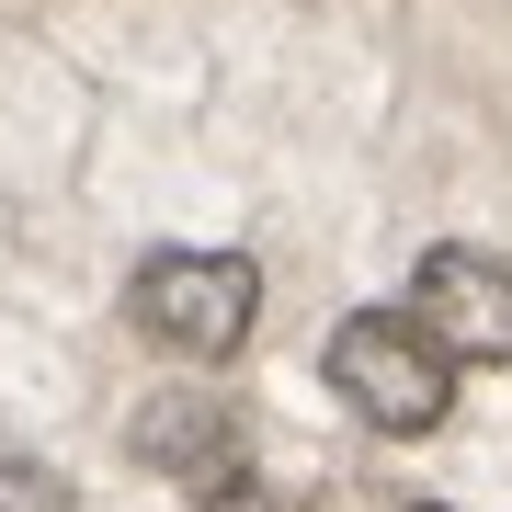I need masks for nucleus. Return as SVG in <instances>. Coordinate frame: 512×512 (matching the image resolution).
<instances>
[{
  "mask_svg": "<svg viewBox=\"0 0 512 512\" xmlns=\"http://www.w3.org/2000/svg\"><path fill=\"white\" fill-rule=\"evenodd\" d=\"M330 387H342L353 421H376V433H433L444 410H456V353L433 342V319L421 308H365L330 330Z\"/></svg>",
  "mask_w": 512,
  "mask_h": 512,
  "instance_id": "obj_1",
  "label": "nucleus"
},
{
  "mask_svg": "<svg viewBox=\"0 0 512 512\" xmlns=\"http://www.w3.org/2000/svg\"><path fill=\"white\" fill-rule=\"evenodd\" d=\"M126 319H137L160 353H183V365H217V353L251 342V319H262V274H251L239 251H160V262H137Z\"/></svg>",
  "mask_w": 512,
  "mask_h": 512,
  "instance_id": "obj_2",
  "label": "nucleus"
},
{
  "mask_svg": "<svg viewBox=\"0 0 512 512\" xmlns=\"http://www.w3.org/2000/svg\"><path fill=\"white\" fill-rule=\"evenodd\" d=\"M126 456L148 478H171V490L217 501L239 467H251V421H239V399H217V387H160L137 421H126Z\"/></svg>",
  "mask_w": 512,
  "mask_h": 512,
  "instance_id": "obj_3",
  "label": "nucleus"
},
{
  "mask_svg": "<svg viewBox=\"0 0 512 512\" xmlns=\"http://www.w3.org/2000/svg\"><path fill=\"white\" fill-rule=\"evenodd\" d=\"M410 308L433 319V342L456 353V365H512V262L501 251H421L410 274Z\"/></svg>",
  "mask_w": 512,
  "mask_h": 512,
  "instance_id": "obj_4",
  "label": "nucleus"
},
{
  "mask_svg": "<svg viewBox=\"0 0 512 512\" xmlns=\"http://www.w3.org/2000/svg\"><path fill=\"white\" fill-rule=\"evenodd\" d=\"M0 512H80V501H69V478H57V467L12 456V467H0Z\"/></svg>",
  "mask_w": 512,
  "mask_h": 512,
  "instance_id": "obj_5",
  "label": "nucleus"
},
{
  "mask_svg": "<svg viewBox=\"0 0 512 512\" xmlns=\"http://www.w3.org/2000/svg\"><path fill=\"white\" fill-rule=\"evenodd\" d=\"M205 512H308V501H296V490H262V478H251V467H239V478H228V490H217V501H205Z\"/></svg>",
  "mask_w": 512,
  "mask_h": 512,
  "instance_id": "obj_6",
  "label": "nucleus"
}]
</instances>
